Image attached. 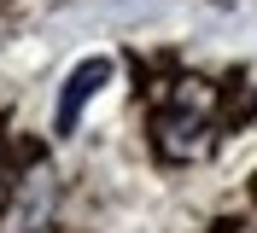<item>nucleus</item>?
Returning <instances> with one entry per match:
<instances>
[{
  "label": "nucleus",
  "instance_id": "nucleus-1",
  "mask_svg": "<svg viewBox=\"0 0 257 233\" xmlns=\"http://www.w3.org/2000/svg\"><path fill=\"white\" fill-rule=\"evenodd\" d=\"M111 82V59H88V64H76L70 70V82H64V93H59V111H53V128L59 134H76V123H82V105L94 99L99 88Z\"/></svg>",
  "mask_w": 257,
  "mask_h": 233
}]
</instances>
